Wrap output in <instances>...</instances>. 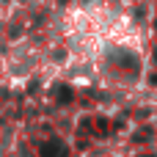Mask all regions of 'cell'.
I'll return each instance as SVG.
<instances>
[{
	"label": "cell",
	"mask_w": 157,
	"mask_h": 157,
	"mask_svg": "<svg viewBox=\"0 0 157 157\" xmlns=\"http://www.w3.org/2000/svg\"><path fill=\"white\" fill-rule=\"evenodd\" d=\"M69 97H72V91H69V88H61V102H66Z\"/></svg>",
	"instance_id": "7a4b0ae2"
},
{
	"label": "cell",
	"mask_w": 157,
	"mask_h": 157,
	"mask_svg": "<svg viewBox=\"0 0 157 157\" xmlns=\"http://www.w3.org/2000/svg\"><path fill=\"white\" fill-rule=\"evenodd\" d=\"M39 152H41V157H66L69 155V149H66L61 141H55V138H52V141H44Z\"/></svg>",
	"instance_id": "6da1fadb"
}]
</instances>
